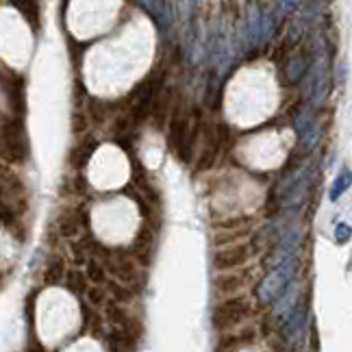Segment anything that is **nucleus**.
Listing matches in <instances>:
<instances>
[{
	"label": "nucleus",
	"instance_id": "obj_1",
	"mask_svg": "<svg viewBox=\"0 0 352 352\" xmlns=\"http://www.w3.org/2000/svg\"><path fill=\"white\" fill-rule=\"evenodd\" d=\"M78 324L80 311L70 294L59 287L42 292L35 309V327L39 340L46 346H57L67 340V335H72Z\"/></svg>",
	"mask_w": 352,
	"mask_h": 352
},
{
	"label": "nucleus",
	"instance_id": "obj_2",
	"mask_svg": "<svg viewBox=\"0 0 352 352\" xmlns=\"http://www.w3.org/2000/svg\"><path fill=\"white\" fill-rule=\"evenodd\" d=\"M91 231L102 243H124L129 237H133L135 231V209L129 200L122 196L102 200L91 209Z\"/></svg>",
	"mask_w": 352,
	"mask_h": 352
},
{
	"label": "nucleus",
	"instance_id": "obj_3",
	"mask_svg": "<svg viewBox=\"0 0 352 352\" xmlns=\"http://www.w3.org/2000/svg\"><path fill=\"white\" fill-rule=\"evenodd\" d=\"M311 183H314V168L309 164H302L287 176H283L276 185V194H278L283 209H287V211L300 209V205L309 198Z\"/></svg>",
	"mask_w": 352,
	"mask_h": 352
},
{
	"label": "nucleus",
	"instance_id": "obj_4",
	"mask_svg": "<svg viewBox=\"0 0 352 352\" xmlns=\"http://www.w3.org/2000/svg\"><path fill=\"white\" fill-rule=\"evenodd\" d=\"M272 31H274L272 16L256 0H248L246 11H243V39H246L243 44L248 48L261 46L270 39Z\"/></svg>",
	"mask_w": 352,
	"mask_h": 352
},
{
	"label": "nucleus",
	"instance_id": "obj_5",
	"mask_svg": "<svg viewBox=\"0 0 352 352\" xmlns=\"http://www.w3.org/2000/svg\"><path fill=\"white\" fill-rule=\"evenodd\" d=\"M296 274V259L278 263L272 267V272L267 274V278L256 289V296L263 305H276L283 296L292 289V280Z\"/></svg>",
	"mask_w": 352,
	"mask_h": 352
},
{
	"label": "nucleus",
	"instance_id": "obj_6",
	"mask_svg": "<svg viewBox=\"0 0 352 352\" xmlns=\"http://www.w3.org/2000/svg\"><path fill=\"white\" fill-rule=\"evenodd\" d=\"M329 63L324 57H320L314 67H311V74H309V85H307V100L309 107H320L329 96Z\"/></svg>",
	"mask_w": 352,
	"mask_h": 352
},
{
	"label": "nucleus",
	"instance_id": "obj_7",
	"mask_svg": "<svg viewBox=\"0 0 352 352\" xmlns=\"http://www.w3.org/2000/svg\"><path fill=\"white\" fill-rule=\"evenodd\" d=\"M296 133H298V140L302 142V146L307 151L311 148H316L318 140H320V129H318V122H316V116H314V107L305 104L300 111L296 113Z\"/></svg>",
	"mask_w": 352,
	"mask_h": 352
},
{
	"label": "nucleus",
	"instance_id": "obj_8",
	"mask_svg": "<svg viewBox=\"0 0 352 352\" xmlns=\"http://www.w3.org/2000/svg\"><path fill=\"white\" fill-rule=\"evenodd\" d=\"M246 314H248V305H243L241 300L224 302L218 311H215V324H218V327H228V324L239 322Z\"/></svg>",
	"mask_w": 352,
	"mask_h": 352
},
{
	"label": "nucleus",
	"instance_id": "obj_9",
	"mask_svg": "<svg viewBox=\"0 0 352 352\" xmlns=\"http://www.w3.org/2000/svg\"><path fill=\"white\" fill-rule=\"evenodd\" d=\"M309 67H311V63H309V59H307V55H294V57H289L287 61H285V76H287V83H298L302 76H307V72H309Z\"/></svg>",
	"mask_w": 352,
	"mask_h": 352
},
{
	"label": "nucleus",
	"instance_id": "obj_10",
	"mask_svg": "<svg viewBox=\"0 0 352 352\" xmlns=\"http://www.w3.org/2000/svg\"><path fill=\"white\" fill-rule=\"evenodd\" d=\"M142 5L155 18V22L161 26V29L166 31L170 26V18H168V7H166L164 0H142Z\"/></svg>",
	"mask_w": 352,
	"mask_h": 352
},
{
	"label": "nucleus",
	"instance_id": "obj_11",
	"mask_svg": "<svg viewBox=\"0 0 352 352\" xmlns=\"http://www.w3.org/2000/svg\"><path fill=\"white\" fill-rule=\"evenodd\" d=\"M350 187H352V170L350 168H342V172L335 176V181L331 185V192H329L331 200L337 202V200H340L348 192Z\"/></svg>",
	"mask_w": 352,
	"mask_h": 352
},
{
	"label": "nucleus",
	"instance_id": "obj_12",
	"mask_svg": "<svg viewBox=\"0 0 352 352\" xmlns=\"http://www.w3.org/2000/svg\"><path fill=\"white\" fill-rule=\"evenodd\" d=\"M11 5L22 13L31 26H37V0H11Z\"/></svg>",
	"mask_w": 352,
	"mask_h": 352
},
{
	"label": "nucleus",
	"instance_id": "obj_13",
	"mask_svg": "<svg viewBox=\"0 0 352 352\" xmlns=\"http://www.w3.org/2000/svg\"><path fill=\"white\" fill-rule=\"evenodd\" d=\"M65 352H100V348L96 342H91L89 337H85V340H78L76 344H72Z\"/></svg>",
	"mask_w": 352,
	"mask_h": 352
},
{
	"label": "nucleus",
	"instance_id": "obj_14",
	"mask_svg": "<svg viewBox=\"0 0 352 352\" xmlns=\"http://www.w3.org/2000/svg\"><path fill=\"white\" fill-rule=\"evenodd\" d=\"M333 235H335V241H337V243H346V241L352 237V226L346 224V222H337Z\"/></svg>",
	"mask_w": 352,
	"mask_h": 352
},
{
	"label": "nucleus",
	"instance_id": "obj_15",
	"mask_svg": "<svg viewBox=\"0 0 352 352\" xmlns=\"http://www.w3.org/2000/svg\"><path fill=\"white\" fill-rule=\"evenodd\" d=\"M302 0H276V5L283 9V11H294L298 9V5H300Z\"/></svg>",
	"mask_w": 352,
	"mask_h": 352
}]
</instances>
